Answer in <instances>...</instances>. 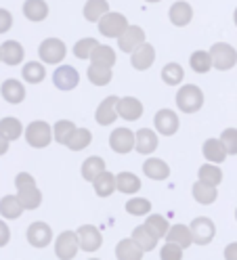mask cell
<instances>
[{"label": "cell", "mask_w": 237, "mask_h": 260, "mask_svg": "<svg viewBox=\"0 0 237 260\" xmlns=\"http://www.w3.org/2000/svg\"><path fill=\"white\" fill-rule=\"evenodd\" d=\"M143 42H145V31H143V27H139V25H128L124 34L118 38V46H120V51H124V53H132L134 48H139Z\"/></svg>", "instance_id": "15"}, {"label": "cell", "mask_w": 237, "mask_h": 260, "mask_svg": "<svg viewBox=\"0 0 237 260\" xmlns=\"http://www.w3.org/2000/svg\"><path fill=\"white\" fill-rule=\"evenodd\" d=\"M9 143H11V141H9L3 133H0V155H5V153L9 151Z\"/></svg>", "instance_id": "51"}, {"label": "cell", "mask_w": 237, "mask_h": 260, "mask_svg": "<svg viewBox=\"0 0 237 260\" xmlns=\"http://www.w3.org/2000/svg\"><path fill=\"white\" fill-rule=\"evenodd\" d=\"M92 187H94V193H97L99 198H109V195L116 191V176H114L112 172L103 170V172L92 181Z\"/></svg>", "instance_id": "26"}, {"label": "cell", "mask_w": 237, "mask_h": 260, "mask_svg": "<svg viewBox=\"0 0 237 260\" xmlns=\"http://www.w3.org/2000/svg\"><path fill=\"white\" fill-rule=\"evenodd\" d=\"M105 170V159L99 157V155H90L82 161V176H84V181H94L101 172Z\"/></svg>", "instance_id": "33"}, {"label": "cell", "mask_w": 237, "mask_h": 260, "mask_svg": "<svg viewBox=\"0 0 237 260\" xmlns=\"http://www.w3.org/2000/svg\"><path fill=\"white\" fill-rule=\"evenodd\" d=\"M0 92H3L5 101L13 103V105H19L25 99V86L19 82V80H15V78L5 80L3 86H0Z\"/></svg>", "instance_id": "19"}, {"label": "cell", "mask_w": 237, "mask_h": 260, "mask_svg": "<svg viewBox=\"0 0 237 260\" xmlns=\"http://www.w3.org/2000/svg\"><path fill=\"white\" fill-rule=\"evenodd\" d=\"M74 130H76V124H74V122H70V120H59V122L53 126L55 141L61 143V145H65L67 139L74 135Z\"/></svg>", "instance_id": "43"}, {"label": "cell", "mask_w": 237, "mask_h": 260, "mask_svg": "<svg viewBox=\"0 0 237 260\" xmlns=\"http://www.w3.org/2000/svg\"><path fill=\"white\" fill-rule=\"evenodd\" d=\"M183 78H185V72L179 63H166L164 68H162V80L168 84V86H177L183 82Z\"/></svg>", "instance_id": "40"}, {"label": "cell", "mask_w": 237, "mask_h": 260, "mask_svg": "<svg viewBox=\"0 0 237 260\" xmlns=\"http://www.w3.org/2000/svg\"><path fill=\"white\" fill-rule=\"evenodd\" d=\"M23 15L29 21H44L46 15H49V5L44 0H25Z\"/></svg>", "instance_id": "29"}, {"label": "cell", "mask_w": 237, "mask_h": 260, "mask_svg": "<svg viewBox=\"0 0 237 260\" xmlns=\"http://www.w3.org/2000/svg\"><path fill=\"white\" fill-rule=\"evenodd\" d=\"M132 239H134L145 252H149V250H153V248L157 246V239H160V237H157L153 231H149L147 224H141V226H137V229L132 231Z\"/></svg>", "instance_id": "34"}, {"label": "cell", "mask_w": 237, "mask_h": 260, "mask_svg": "<svg viewBox=\"0 0 237 260\" xmlns=\"http://www.w3.org/2000/svg\"><path fill=\"white\" fill-rule=\"evenodd\" d=\"M166 239H168V241L179 243V246H181L183 250H185V248H189V246L193 243L191 229H189V226H185V224H175V226H170Z\"/></svg>", "instance_id": "31"}, {"label": "cell", "mask_w": 237, "mask_h": 260, "mask_svg": "<svg viewBox=\"0 0 237 260\" xmlns=\"http://www.w3.org/2000/svg\"><path fill=\"white\" fill-rule=\"evenodd\" d=\"M23 204L19 200V195H5L0 200V216L9 218V220H17L23 214Z\"/></svg>", "instance_id": "21"}, {"label": "cell", "mask_w": 237, "mask_h": 260, "mask_svg": "<svg viewBox=\"0 0 237 260\" xmlns=\"http://www.w3.org/2000/svg\"><path fill=\"white\" fill-rule=\"evenodd\" d=\"M153 124H155V130L160 135L164 137H172V135H177V130H179V116L172 109H160L155 113V118H153Z\"/></svg>", "instance_id": "11"}, {"label": "cell", "mask_w": 237, "mask_h": 260, "mask_svg": "<svg viewBox=\"0 0 237 260\" xmlns=\"http://www.w3.org/2000/svg\"><path fill=\"white\" fill-rule=\"evenodd\" d=\"M193 200L197 202V204H204V206H210V204H214L216 202V195H218V191H216V185H210V183H204V181H197L195 185H193Z\"/></svg>", "instance_id": "25"}, {"label": "cell", "mask_w": 237, "mask_h": 260, "mask_svg": "<svg viewBox=\"0 0 237 260\" xmlns=\"http://www.w3.org/2000/svg\"><path fill=\"white\" fill-rule=\"evenodd\" d=\"M145 3H160V0H145Z\"/></svg>", "instance_id": "53"}, {"label": "cell", "mask_w": 237, "mask_h": 260, "mask_svg": "<svg viewBox=\"0 0 237 260\" xmlns=\"http://www.w3.org/2000/svg\"><path fill=\"white\" fill-rule=\"evenodd\" d=\"M189 63H191V68L195 74H208L214 65H212V55L206 53V51H195L191 55V59H189Z\"/></svg>", "instance_id": "39"}, {"label": "cell", "mask_w": 237, "mask_h": 260, "mask_svg": "<svg viewBox=\"0 0 237 260\" xmlns=\"http://www.w3.org/2000/svg\"><path fill=\"white\" fill-rule=\"evenodd\" d=\"M137 143H134V147H137V151L139 153H143V155H149V153H153L155 149H157V135L153 133L151 128H141V130H137Z\"/></svg>", "instance_id": "20"}, {"label": "cell", "mask_w": 237, "mask_h": 260, "mask_svg": "<svg viewBox=\"0 0 237 260\" xmlns=\"http://www.w3.org/2000/svg\"><path fill=\"white\" fill-rule=\"evenodd\" d=\"M13 27V15L7 9H0V34H7Z\"/></svg>", "instance_id": "48"}, {"label": "cell", "mask_w": 237, "mask_h": 260, "mask_svg": "<svg viewBox=\"0 0 237 260\" xmlns=\"http://www.w3.org/2000/svg\"><path fill=\"white\" fill-rule=\"evenodd\" d=\"M105 13H109V3L107 0H88L84 5V17L90 23H99V19Z\"/></svg>", "instance_id": "35"}, {"label": "cell", "mask_w": 237, "mask_h": 260, "mask_svg": "<svg viewBox=\"0 0 237 260\" xmlns=\"http://www.w3.org/2000/svg\"><path fill=\"white\" fill-rule=\"evenodd\" d=\"M0 48H3V61L7 65H19L23 61V57H25L23 46L17 40H7Z\"/></svg>", "instance_id": "27"}, {"label": "cell", "mask_w": 237, "mask_h": 260, "mask_svg": "<svg viewBox=\"0 0 237 260\" xmlns=\"http://www.w3.org/2000/svg\"><path fill=\"white\" fill-rule=\"evenodd\" d=\"M78 250H80V239H78V233L74 231H63L55 241V254L61 260L76 258Z\"/></svg>", "instance_id": "8"}, {"label": "cell", "mask_w": 237, "mask_h": 260, "mask_svg": "<svg viewBox=\"0 0 237 260\" xmlns=\"http://www.w3.org/2000/svg\"><path fill=\"white\" fill-rule=\"evenodd\" d=\"M38 55H40L42 63L57 65V63H61L63 59H65V55H67L65 42L59 40V38H46L38 46Z\"/></svg>", "instance_id": "5"}, {"label": "cell", "mask_w": 237, "mask_h": 260, "mask_svg": "<svg viewBox=\"0 0 237 260\" xmlns=\"http://www.w3.org/2000/svg\"><path fill=\"white\" fill-rule=\"evenodd\" d=\"M225 258L227 260H237V241L229 243V246L225 248Z\"/></svg>", "instance_id": "50"}, {"label": "cell", "mask_w": 237, "mask_h": 260, "mask_svg": "<svg viewBox=\"0 0 237 260\" xmlns=\"http://www.w3.org/2000/svg\"><path fill=\"white\" fill-rule=\"evenodd\" d=\"M189 229H191V235H193V243H197V246H208L216 235V226L208 216L193 218V222L189 224Z\"/></svg>", "instance_id": "7"}, {"label": "cell", "mask_w": 237, "mask_h": 260, "mask_svg": "<svg viewBox=\"0 0 237 260\" xmlns=\"http://www.w3.org/2000/svg\"><path fill=\"white\" fill-rule=\"evenodd\" d=\"M25 141L29 147H34V149H44V147H49L51 141L55 139V133H53V128L42 122V120H36V122H31L27 124L25 128Z\"/></svg>", "instance_id": "2"}, {"label": "cell", "mask_w": 237, "mask_h": 260, "mask_svg": "<svg viewBox=\"0 0 237 260\" xmlns=\"http://www.w3.org/2000/svg\"><path fill=\"white\" fill-rule=\"evenodd\" d=\"M168 17H170V23L172 25L185 27V25L191 23V19H193V9H191V5H187L185 0H179V3H175V5L170 7Z\"/></svg>", "instance_id": "18"}, {"label": "cell", "mask_w": 237, "mask_h": 260, "mask_svg": "<svg viewBox=\"0 0 237 260\" xmlns=\"http://www.w3.org/2000/svg\"><path fill=\"white\" fill-rule=\"evenodd\" d=\"M53 82L59 90H74L80 84V74H78V70L72 68V65H61L53 74Z\"/></svg>", "instance_id": "13"}, {"label": "cell", "mask_w": 237, "mask_h": 260, "mask_svg": "<svg viewBox=\"0 0 237 260\" xmlns=\"http://www.w3.org/2000/svg\"><path fill=\"white\" fill-rule=\"evenodd\" d=\"M118 101L120 99L116 94L101 101V105L97 107V113H94V120H97L99 126H112L118 120Z\"/></svg>", "instance_id": "14"}, {"label": "cell", "mask_w": 237, "mask_h": 260, "mask_svg": "<svg viewBox=\"0 0 237 260\" xmlns=\"http://www.w3.org/2000/svg\"><path fill=\"white\" fill-rule=\"evenodd\" d=\"M0 61H3V48H0Z\"/></svg>", "instance_id": "54"}, {"label": "cell", "mask_w": 237, "mask_h": 260, "mask_svg": "<svg viewBox=\"0 0 237 260\" xmlns=\"http://www.w3.org/2000/svg\"><path fill=\"white\" fill-rule=\"evenodd\" d=\"M90 141H92V133L88 128H76L74 130V135L67 139V147L72 149V151H82V149H86L88 145H90Z\"/></svg>", "instance_id": "36"}, {"label": "cell", "mask_w": 237, "mask_h": 260, "mask_svg": "<svg viewBox=\"0 0 237 260\" xmlns=\"http://www.w3.org/2000/svg\"><path fill=\"white\" fill-rule=\"evenodd\" d=\"M0 133H3L9 141H17V139L23 135V126H21V122H19L17 118L9 116V118L0 120Z\"/></svg>", "instance_id": "37"}, {"label": "cell", "mask_w": 237, "mask_h": 260, "mask_svg": "<svg viewBox=\"0 0 237 260\" xmlns=\"http://www.w3.org/2000/svg\"><path fill=\"white\" fill-rule=\"evenodd\" d=\"M11 239V229H9V224L5 220H0V248H5L7 243Z\"/></svg>", "instance_id": "49"}, {"label": "cell", "mask_w": 237, "mask_h": 260, "mask_svg": "<svg viewBox=\"0 0 237 260\" xmlns=\"http://www.w3.org/2000/svg\"><path fill=\"white\" fill-rule=\"evenodd\" d=\"M90 59H92V63H101V65H107V68H114L116 65V51L107 44H99L92 51Z\"/></svg>", "instance_id": "38"}, {"label": "cell", "mask_w": 237, "mask_h": 260, "mask_svg": "<svg viewBox=\"0 0 237 260\" xmlns=\"http://www.w3.org/2000/svg\"><path fill=\"white\" fill-rule=\"evenodd\" d=\"M204 157H206L208 161H212V164H223V161L227 159V149L220 139H208L206 143H204Z\"/></svg>", "instance_id": "23"}, {"label": "cell", "mask_w": 237, "mask_h": 260, "mask_svg": "<svg viewBox=\"0 0 237 260\" xmlns=\"http://www.w3.org/2000/svg\"><path fill=\"white\" fill-rule=\"evenodd\" d=\"M112 78H114V72H112V68H107V65L92 63L88 68V80L94 86H107L112 82Z\"/></svg>", "instance_id": "28"}, {"label": "cell", "mask_w": 237, "mask_h": 260, "mask_svg": "<svg viewBox=\"0 0 237 260\" xmlns=\"http://www.w3.org/2000/svg\"><path fill=\"white\" fill-rule=\"evenodd\" d=\"M143 172H145V176L151 178V181H166V178L170 176L168 164L160 157H149L143 164Z\"/></svg>", "instance_id": "24"}, {"label": "cell", "mask_w": 237, "mask_h": 260, "mask_svg": "<svg viewBox=\"0 0 237 260\" xmlns=\"http://www.w3.org/2000/svg\"><path fill=\"white\" fill-rule=\"evenodd\" d=\"M162 260H183V248L175 241H166V246L160 252Z\"/></svg>", "instance_id": "47"}, {"label": "cell", "mask_w": 237, "mask_h": 260, "mask_svg": "<svg viewBox=\"0 0 237 260\" xmlns=\"http://www.w3.org/2000/svg\"><path fill=\"white\" fill-rule=\"evenodd\" d=\"M233 21H235V25H237V9H235V13H233Z\"/></svg>", "instance_id": "52"}, {"label": "cell", "mask_w": 237, "mask_h": 260, "mask_svg": "<svg viewBox=\"0 0 237 260\" xmlns=\"http://www.w3.org/2000/svg\"><path fill=\"white\" fill-rule=\"evenodd\" d=\"M235 218H237V210H235Z\"/></svg>", "instance_id": "55"}, {"label": "cell", "mask_w": 237, "mask_h": 260, "mask_svg": "<svg viewBox=\"0 0 237 260\" xmlns=\"http://www.w3.org/2000/svg\"><path fill=\"white\" fill-rule=\"evenodd\" d=\"M134 143H137V135L128 128H116L109 135V147L116 153H130L134 149Z\"/></svg>", "instance_id": "9"}, {"label": "cell", "mask_w": 237, "mask_h": 260, "mask_svg": "<svg viewBox=\"0 0 237 260\" xmlns=\"http://www.w3.org/2000/svg\"><path fill=\"white\" fill-rule=\"evenodd\" d=\"M210 55H212L214 70H220V72H227V70L235 68V63H237V51H235L231 44H227V42L212 44Z\"/></svg>", "instance_id": "4"}, {"label": "cell", "mask_w": 237, "mask_h": 260, "mask_svg": "<svg viewBox=\"0 0 237 260\" xmlns=\"http://www.w3.org/2000/svg\"><path fill=\"white\" fill-rule=\"evenodd\" d=\"M99 46V42L94 40V38H82V40H78L76 46H74V55L78 59H90L92 51Z\"/></svg>", "instance_id": "45"}, {"label": "cell", "mask_w": 237, "mask_h": 260, "mask_svg": "<svg viewBox=\"0 0 237 260\" xmlns=\"http://www.w3.org/2000/svg\"><path fill=\"white\" fill-rule=\"evenodd\" d=\"M153 61H155V48L147 42H143L139 48H134V51L130 53V65L139 72L149 70L153 65Z\"/></svg>", "instance_id": "16"}, {"label": "cell", "mask_w": 237, "mask_h": 260, "mask_svg": "<svg viewBox=\"0 0 237 260\" xmlns=\"http://www.w3.org/2000/svg\"><path fill=\"white\" fill-rule=\"evenodd\" d=\"M145 254V250L139 246V243L128 237V239H122L118 246H116V258L118 260H141Z\"/></svg>", "instance_id": "22"}, {"label": "cell", "mask_w": 237, "mask_h": 260, "mask_svg": "<svg viewBox=\"0 0 237 260\" xmlns=\"http://www.w3.org/2000/svg\"><path fill=\"white\" fill-rule=\"evenodd\" d=\"M126 212L132 216H147L151 212V202L145 198H132L126 202Z\"/></svg>", "instance_id": "42"}, {"label": "cell", "mask_w": 237, "mask_h": 260, "mask_svg": "<svg viewBox=\"0 0 237 260\" xmlns=\"http://www.w3.org/2000/svg\"><path fill=\"white\" fill-rule=\"evenodd\" d=\"M51 239H53V229L46 222L36 220V222H31L27 226V241H29V246L46 248L51 243Z\"/></svg>", "instance_id": "10"}, {"label": "cell", "mask_w": 237, "mask_h": 260, "mask_svg": "<svg viewBox=\"0 0 237 260\" xmlns=\"http://www.w3.org/2000/svg\"><path fill=\"white\" fill-rule=\"evenodd\" d=\"M220 141H223L225 149L229 155H237V128H227L223 130V135H220Z\"/></svg>", "instance_id": "46"}, {"label": "cell", "mask_w": 237, "mask_h": 260, "mask_svg": "<svg viewBox=\"0 0 237 260\" xmlns=\"http://www.w3.org/2000/svg\"><path fill=\"white\" fill-rule=\"evenodd\" d=\"M197 176H199V181H204V183L220 185V181H223V170H220L218 166H214L212 161H210V164H204L197 170Z\"/></svg>", "instance_id": "41"}, {"label": "cell", "mask_w": 237, "mask_h": 260, "mask_svg": "<svg viewBox=\"0 0 237 260\" xmlns=\"http://www.w3.org/2000/svg\"><path fill=\"white\" fill-rule=\"evenodd\" d=\"M204 105V92L195 84H185L177 92V107L183 113H195Z\"/></svg>", "instance_id": "3"}, {"label": "cell", "mask_w": 237, "mask_h": 260, "mask_svg": "<svg viewBox=\"0 0 237 260\" xmlns=\"http://www.w3.org/2000/svg\"><path fill=\"white\" fill-rule=\"evenodd\" d=\"M145 224H147V229L149 231H153L157 237H166L168 235V220L164 218V216H160V214H149L147 218H145Z\"/></svg>", "instance_id": "44"}, {"label": "cell", "mask_w": 237, "mask_h": 260, "mask_svg": "<svg viewBox=\"0 0 237 260\" xmlns=\"http://www.w3.org/2000/svg\"><path fill=\"white\" fill-rule=\"evenodd\" d=\"M15 187H17V195L25 210H36L42 204V193L29 172H19L15 176Z\"/></svg>", "instance_id": "1"}, {"label": "cell", "mask_w": 237, "mask_h": 260, "mask_svg": "<svg viewBox=\"0 0 237 260\" xmlns=\"http://www.w3.org/2000/svg\"><path fill=\"white\" fill-rule=\"evenodd\" d=\"M118 116L128 122L141 120V116H143V103L137 96H124V99L118 101Z\"/></svg>", "instance_id": "17"}, {"label": "cell", "mask_w": 237, "mask_h": 260, "mask_svg": "<svg viewBox=\"0 0 237 260\" xmlns=\"http://www.w3.org/2000/svg\"><path fill=\"white\" fill-rule=\"evenodd\" d=\"M126 27H128V19L124 17L122 13H105L99 19V31L105 38H120Z\"/></svg>", "instance_id": "6"}, {"label": "cell", "mask_w": 237, "mask_h": 260, "mask_svg": "<svg viewBox=\"0 0 237 260\" xmlns=\"http://www.w3.org/2000/svg\"><path fill=\"white\" fill-rule=\"evenodd\" d=\"M116 189L120 193H126V195H132L141 189V178L132 172H120L116 176Z\"/></svg>", "instance_id": "30"}, {"label": "cell", "mask_w": 237, "mask_h": 260, "mask_svg": "<svg viewBox=\"0 0 237 260\" xmlns=\"http://www.w3.org/2000/svg\"><path fill=\"white\" fill-rule=\"evenodd\" d=\"M21 76H23V80L27 84H40L46 78V68L38 61H29L21 68Z\"/></svg>", "instance_id": "32"}, {"label": "cell", "mask_w": 237, "mask_h": 260, "mask_svg": "<svg viewBox=\"0 0 237 260\" xmlns=\"http://www.w3.org/2000/svg\"><path fill=\"white\" fill-rule=\"evenodd\" d=\"M76 233H78V239H80V248L84 252H97L103 246V235L94 224H82Z\"/></svg>", "instance_id": "12"}]
</instances>
